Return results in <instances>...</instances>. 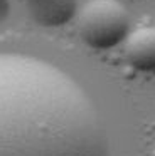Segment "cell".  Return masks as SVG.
Segmentation results:
<instances>
[{"mask_svg":"<svg viewBox=\"0 0 155 156\" xmlns=\"http://www.w3.org/2000/svg\"><path fill=\"white\" fill-rule=\"evenodd\" d=\"M125 57L133 69L155 71V29L140 27L125 39Z\"/></svg>","mask_w":155,"mask_h":156,"instance_id":"3","label":"cell"},{"mask_svg":"<svg viewBox=\"0 0 155 156\" xmlns=\"http://www.w3.org/2000/svg\"><path fill=\"white\" fill-rule=\"evenodd\" d=\"M81 39L93 49H111L130 34L127 9L116 0H91L79 15Z\"/></svg>","mask_w":155,"mask_h":156,"instance_id":"2","label":"cell"},{"mask_svg":"<svg viewBox=\"0 0 155 156\" xmlns=\"http://www.w3.org/2000/svg\"><path fill=\"white\" fill-rule=\"evenodd\" d=\"M29 14L44 27H59L74 17L78 0H27Z\"/></svg>","mask_w":155,"mask_h":156,"instance_id":"4","label":"cell"},{"mask_svg":"<svg viewBox=\"0 0 155 156\" xmlns=\"http://www.w3.org/2000/svg\"><path fill=\"white\" fill-rule=\"evenodd\" d=\"M0 156H110L84 87L39 57L0 52Z\"/></svg>","mask_w":155,"mask_h":156,"instance_id":"1","label":"cell"}]
</instances>
